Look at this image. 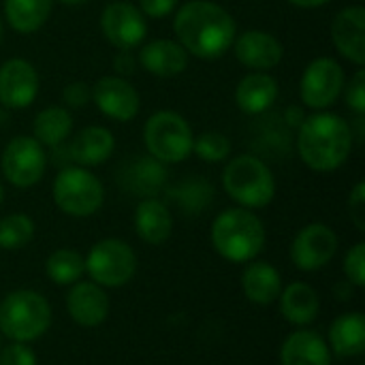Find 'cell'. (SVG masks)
Instances as JSON below:
<instances>
[{
	"label": "cell",
	"instance_id": "8d00e7d4",
	"mask_svg": "<svg viewBox=\"0 0 365 365\" xmlns=\"http://www.w3.org/2000/svg\"><path fill=\"white\" fill-rule=\"evenodd\" d=\"M92 98V88L86 81H73L68 86H64L62 90V101L73 107V109H81L90 103Z\"/></svg>",
	"mask_w": 365,
	"mask_h": 365
},
{
	"label": "cell",
	"instance_id": "e575fe53",
	"mask_svg": "<svg viewBox=\"0 0 365 365\" xmlns=\"http://www.w3.org/2000/svg\"><path fill=\"white\" fill-rule=\"evenodd\" d=\"M344 101L349 105V109H353L359 118L365 113V71L359 68L353 79L349 81V88H346V94H344Z\"/></svg>",
	"mask_w": 365,
	"mask_h": 365
},
{
	"label": "cell",
	"instance_id": "836d02e7",
	"mask_svg": "<svg viewBox=\"0 0 365 365\" xmlns=\"http://www.w3.org/2000/svg\"><path fill=\"white\" fill-rule=\"evenodd\" d=\"M0 365H38V359L30 344L11 342L0 349Z\"/></svg>",
	"mask_w": 365,
	"mask_h": 365
},
{
	"label": "cell",
	"instance_id": "d4e9b609",
	"mask_svg": "<svg viewBox=\"0 0 365 365\" xmlns=\"http://www.w3.org/2000/svg\"><path fill=\"white\" fill-rule=\"evenodd\" d=\"M115 150L113 133L105 126L81 128L71 143V158L79 167H96L109 160Z\"/></svg>",
	"mask_w": 365,
	"mask_h": 365
},
{
	"label": "cell",
	"instance_id": "b9f144b4",
	"mask_svg": "<svg viewBox=\"0 0 365 365\" xmlns=\"http://www.w3.org/2000/svg\"><path fill=\"white\" fill-rule=\"evenodd\" d=\"M2 201H4V186H2V182H0V205H2Z\"/></svg>",
	"mask_w": 365,
	"mask_h": 365
},
{
	"label": "cell",
	"instance_id": "f1b7e54d",
	"mask_svg": "<svg viewBox=\"0 0 365 365\" xmlns=\"http://www.w3.org/2000/svg\"><path fill=\"white\" fill-rule=\"evenodd\" d=\"M45 274L56 287H71L86 274L83 257L73 248H58L45 261Z\"/></svg>",
	"mask_w": 365,
	"mask_h": 365
},
{
	"label": "cell",
	"instance_id": "484cf974",
	"mask_svg": "<svg viewBox=\"0 0 365 365\" xmlns=\"http://www.w3.org/2000/svg\"><path fill=\"white\" fill-rule=\"evenodd\" d=\"M124 178H120V184L124 190H130L133 195H139L143 199L156 197L158 190H163L167 182V169L156 158H135L126 165L122 171Z\"/></svg>",
	"mask_w": 365,
	"mask_h": 365
},
{
	"label": "cell",
	"instance_id": "ee69618b",
	"mask_svg": "<svg viewBox=\"0 0 365 365\" xmlns=\"http://www.w3.org/2000/svg\"><path fill=\"white\" fill-rule=\"evenodd\" d=\"M0 349H2V336H0Z\"/></svg>",
	"mask_w": 365,
	"mask_h": 365
},
{
	"label": "cell",
	"instance_id": "f35d334b",
	"mask_svg": "<svg viewBox=\"0 0 365 365\" xmlns=\"http://www.w3.org/2000/svg\"><path fill=\"white\" fill-rule=\"evenodd\" d=\"M115 71L118 73H133L135 71V64H133V58H130V53L128 51H120V56H118V60H115Z\"/></svg>",
	"mask_w": 365,
	"mask_h": 365
},
{
	"label": "cell",
	"instance_id": "ab89813d",
	"mask_svg": "<svg viewBox=\"0 0 365 365\" xmlns=\"http://www.w3.org/2000/svg\"><path fill=\"white\" fill-rule=\"evenodd\" d=\"M291 2L293 6H299V9H319V6H325L329 0H287Z\"/></svg>",
	"mask_w": 365,
	"mask_h": 365
},
{
	"label": "cell",
	"instance_id": "d6986e66",
	"mask_svg": "<svg viewBox=\"0 0 365 365\" xmlns=\"http://www.w3.org/2000/svg\"><path fill=\"white\" fill-rule=\"evenodd\" d=\"M141 66L154 77H175L188 68V51L171 38H156L139 49Z\"/></svg>",
	"mask_w": 365,
	"mask_h": 365
},
{
	"label": "cell",
	"instance_id": "1f68e13d",
	"mask_svg": "<svg viewBox=\"0 0 365 365\" xmlns=\"http://www.w3.org/2000/svg\"><path fill=\"white\" fill-rule=\"evenodd\" d=\"M192 152L205 163H222L231 154V141L218 130H205L195 137Z\"/></svg>",
	"mask_w": 365,
	"mask_h": 365
},
{
	"label": "cell",
	"instance_id": "ffe728a7",
	"mask_svg": "<svg viewBox=\"0 0 365 365\" xmlns=\"http://www.w3.org/2000/svg\"><path fill=\"white\" fill-rule=\"evenodd\" d=\"M135 233L148 246L165 244L173 233V214L169 205L156 197L141 199L135 210Z\"/></svg>",
	"mask_w": 365,
	"mask_h": 365
},
{
	"label": "cell",
	"instance_id": "8992f818",
	"mask_svg": "<svg viewBox=\"0 0 365 365\" xmlns=\"http://www.w3.org/2000/svg\"><path fill=\"white\" fill-rule=\"evenodd\" d=\"M51 197L62 214L73 218H88L103 207L105 186L92 171L73 165L58 171L51 184Z\"/></svg>",
	"mask_w": 365,
	"mask_h": 365
},
{
	"label": "cell",
	"instance_id": "277c9868",
	"mask_svg": "<svg viewBox=\"0 0 365 365\" xmlns=\"http://www.w3.org/2000/svg\"><path fill=\"white\" fill-rule=\"evenodd\" d=\"M51 327V306L49 302L32 291L17 289L2 297L0 302V336L11 342L30 344L43 338Z\"/></svg>",
	"mask_w": 365,
	"mask_h": 365
},
{
	"label": "cell",
	"instance_id": "60d3db41",
	"mask_svg": "<svg viewBox=\"0 0 365 365\" xmlns=\"http://www.w3.org/2000/svg\"><path fill=\"white\" fill-rule=\"evenodd\" d=\"M58 2H62L66 6H79V4H86L88 0H58Z\"/></svg>",
	"mask_w": 365,
	"mask_h": 365
},
{
	"label": "cell",
	"instance_id": "9a60e30c",
	"mask_svg": "<svg viewBox=\"0 0 365 365\" xmlns=\"http://www.w3.org/2000/svg\"><path fill=\"white\" fill-rule=\"evenodd\" d=\"M109 295L107 289L98 287L92 280H79L68 287L66 293V312L71 321L79 327L92 329L107 321L109 317Z\"/></svg>",
	"mask_w": 365,
	"mask_h": 365
},
{
	"label": "cell",
	"instance_id": "d590c367",
	"mask_svg": "<svg viewBox=\"0 0 365 365\" xmlns=\"http://www.w3.org/2000/svg\"><path fill=\"white\" fill-rule=\"evenodd\" d=\"M349 216L357 231H365V184L357 182L349 195Z\"/></svg>",
	"mask_w": 365,
	"mask_h": 365
},
{
	"label": "cell",
	"instance_id": "4dcf8cb0",
	"mask_svg": "<svg viewBox=\"0 0 365 365\" xmlns=\"http://www.w3.org/2000/svg\"><path fill=\"white\" fill-rule=\"evenodd\" d=\"M34 237V220L28 214H9L0 218V248L21 250Z\"/></svg>",
	"mask_w": 365,
	"mask_h": 365
},
{
	"label": "cell",
	"instance_id": "5bb4252c",
	"mask_svg": "<svg viewBox=\"0 0 365 365\" xmlns=\"http://www.w3.org/2000/svg\"><path fill=\"white\" fill-rule=\"evenodd\" d=\"M38 73L32 62L11 58L0 66V105L6 109H26L36 101Z\"/></svg>",
	"mask_w": 365,
	"mask_h": 365
},
{
	"label": "cell",
	"instance_id": "5b68a950",
	"mask_svg": "<svg viewBox=\"0 0 365 365\" xmlns=\"http://www.w3.org/2000/svg\"><path fill=\"white\" fill-rule=\"evenodd\" d=\"M225 192L246 210L267 207L276 197V178L267 163L252 154H240L231 158L222 169Z\"/></svg>",
	"mask_w": 365,
	"mask_h": 365
},
{
	"label": "cell",
	"instance_id": "7bdbcfd3",
	"mask_svg": "<svg viewBox=\"0 0 365 365\" xmlns=\"http://www.w3.org/2000/svg\"><path fill=\"white\" fill-rule=\"evenodd\" d=\"M2 32H4V24H2V17H0V41H2Z\"/></svg>",
	"mask_w": 365,
	"mask_h": 365
},
{
	"label": "cell",
	"instance_id": "4fadbf2b",
	"mask_svg": "<svg viewBox=\"0 0 365 365\" xmlns=\"http://www.w3.org/2000/svg\"><path fill=\"white\" fill-rule=\"evenodd\" d=\"M92 101L103 115L115 122H130L141 109V96L120 75H105L92 88Z\"/></svg>",
	"mask_w": 365,
	"mask_h": 365
},
{
	"label": "cell",
	"instance_id": "6da1fadb",
	"mask_svg": "<svg viewBox=\"0 0 365 365\" xmlns=\"http://www.w3.org/2000/svg\"><path fill=\"white\" fill-rule=\"evenodd\" d=\"M178 43L201 60L222 58L237 36L233 15L212 0H190L182 4L173 17Z\"/></svg>",
	"mask_w": 365,
	"mask_h": 365
},
{
	"label": "cell",
	"instance_id": "4316f807",
	"mask_svg": "<svg viewBox=\"0 0 365 365\" xmlns=\"http://www.w3.org/2000/svg\"><path fill=\"white\" fill-rule=\"evenodd\" d=\"M56 0H4L6 24L19 34H32L45 26Z\"/></svg>",
	"mask_w": 365,
	"mask_h": 365
},
{
	"label": "cell",
	"instance_id": "ac0fdd59",
	"mask_svg": "<svg viewBox=\"0 0 365 365\" xmlns=\"http://www.w3.org/2000/svg\"><path fill=\"white\" fill-rule=\"evenodd\" d=\"M280 365H331L329 344L312 329H295L280 346Z\"/></svg>",
	"mask_w": 365,
	"mask_h": 365
},
{
	"label": "cell",
	"instance_id": "e0dca14e",
	"mask_svg": "<svg viewBox=\"0 0 365 365\" xmlns=\"http://www.w3.org/2000/svg\"><path fill=\"white\" fill-rule=\"evenodd\" d=\"M331 41L342 58L365 64V9L361 4L342 9L331 21Z\"/></svg>",
	"mask_w": 365,
	"mask_h": 365
},
{
	"label": "cell",
	"instance_id": "8fae6325",
	"mask_svg": "<svg viewBox=\"0 0 365 365\" xmlns=\"http://www.w3.org/2000/svg\"><path fill=\"white\" fill-rule=\"evenodd\" d=\"M338 248H340V240L331 227L323 222H310L293 237L289 257L299 272L312 274L327 267L336 257Z\"/></svg>",
	"mask_w": 365,
	"mask_h": 365
},
{
	"label": "cell",
	"instance_id": "83f0119b",
	"mask_svg": "<svg viewBox=\"0 0 365 365\" xmlns=\"http://www.w3.org/2000/svg\"><path fill=\"white\" fill-rule=\"evenodd\" d=\"M73 133V115L66 107H45L36 113L32 122V137L47 148L64 143Z\"/></svg>",
	"mask_w": 365,
	"mask_h": 365
},
{
	"label": "cell",
	"instance_id": "7c38bea8",
	"mask_svg": "<svg viewBox=\"0 0 365 365\" xmlns=\"http://www.w3.org/2000/svg\"><path fill=\"white\" fill-rule=\"evenodd\" d=\"M101 30L103 36L120 51H130L139 47L148 34V21L145 15L139 11V6L115 0L109 2L101 13Z\"/></svg>",
	"mask_w": 365,
	"mask_h": 365
},
{
	"label": "cell",
	"instance_id": "2e32d148",
	"mask_svg": "<svg viewBox=\"0 0 365 365\" xmlns=\"http://www.w3.org/2000/svg\"><path fill=\"white\" fill-rule=\"evenodd\" d=\"M233 53L240 64L250 71H269L276 68L284 58V45L272 32L265 30H246L235 36Z\"/></svg>",
	"mask_w": 365,
	"mask_h": 365
},
{
	"label": "cell",
	"instance_id": "603a6c76",
	"mask_svg": "<svg viewBox=\"0 0 365 365\" xmlns=\"http://www.w3.org/2000/svg\"><path fill=\"white\" fill-rule=\"evenodd\" d=\"M280 302V314L287 323L295 327H308L317 321L321 312V297L308 282H291L282 287V293L278 297Z\"/></svg>",
	"mask_w": 365,
	"mask_h": 365
},
{
	"label": "cell",
	"instance_id": "ba28073f",
	"mask_svg": "<svg viewBox=\"0 0 365 365\" xmlns=\"http://www.w3.org/2000/svg\"><path fill=\"white\" fill-rule=\"evenodd\" d=\"M86 274L103 289L126 287L137 274V255L124 240L107 237L96 242L83 257Z\"/></svg>",
	"mask_w": 365,
	"mask_h": 365
},
{
	"label": "cell",
	"instance_id": "74e56055",
	"mask_svg": "<svg viewBox=\"0 0 365 365\" xmlns=\"http://www.w3.org/2000/svg\"><path fill=\"white\" fill-rule=\"evenodd\" d=\"M178 6V0H139V11L150 19H163L171 15Z\"/></svg>",
	"mask_w": 365,
	"mask_h": 365
},
{
	"label": "cell",
	"instance_id": "52a82bcc",
	"mask_svg": "<svg viewBox=\"0 0 365 365\" xmlns=\"http://www.w3.org/2000/svg\"><path fill=\"white\" fill-rule=\"evenodd\" d=\"M143 141L152 158L163 165H175L190 158L195 133L184 115L163 109L148 118L143 126Z\"/></svg>",
	"mask_w": 365,
	"mask_h": 365
},
{
	"label": "cell",
	"instance_id": "d6a6232c",
	"mask_svg": "<svg viewBox=\"0 0 365 365\" xmlns=\"http://www.w3.org/2000/svg\"><path fill=\"white\" fill-rule=\"evenodd\" d=\"M342 272L346 276V282L353 284L355 289H364L365 287V244L357 242L353 248H349V252L344 255V263H342Z\"/></svg>",
	"mask_w": 365,
	"mask_h": 365
},
{
	"label": "cell",
	"instance_id": "cb8c5ba5",
	"mask_svg": "<svg viewBox=\"0 0 365 365\" xmlns=\"http://www.w3.org/2000/svg\"><path fill=\"white\" fill-rule=\"evenodd\" d=\"M329 351L338 357L353 359L365 353V317L361 312H344L334 319L327 334Z\"/></svg>",
	"mask_w": 365,
	"mask_h": 365
},
{
	"label": "cell",
	"instance_id": "f546056e",
	"mask_svg": "<svg viewBox=\"0 0 365 365\" xmlns=\"http://www.w3.org/2000/svg\"><path fill=\"white\" fill-rule=\"evenodd\" d=\"M169 199L178 203L186 214H201L214 201V186L203 178H188L169 190Z\"/></svg>",
	"mask_w": 365,
	"mask_h": 365
},
{
	"label": "cell",
	"instance_id": "44dd1931",
	"mask_svg": "<svg viewBox=\"0 0 365 365\" xmlns=\"http://www.w3.org/2000/svg\"><path fill=\"white\" fill-rule=\"evenodd\" d=\"M282 274L267 261H250L242 272V293L255 306H272L282 293Z\"/></svg>",
	"mask_w": 365,
	"mask_h": 365
},
{
	"label": "cell",
	"instance_id": "9c48e42d",
	"mask_svg": "<svg viewBox=\"0 0 365 365\" xmlns=\"http://www.w3.org/2000/svg\"><path fill=\"white\" fill-rule=\"evenodd\" d=\"M47 169V152L34 137H13L2 156L0 171L4 180L15 188H32L36 186Z\"/></svg>",
	"mask_w": 365,
	"mask_h": 365
},
{
	"label": "cell",
	"instance_id": "3957f363",
	"mask_svg": "<svg viewBox=\"0 0 365 365\" xmlns=\"http://www.w3.org/2000/svg\"><path fill=\"white\" fill-rule=\"evenodd\" d=\"M214 250L231 263H250L255 261L267 242L263 220L246 207L222 210L210 231Z\"/></svg>",
	"mask_w": 365,
	"mask_h": 365
},
{
	"label": "cell",
	"instance_id": "7402d4cb",
	"mask_svg": "<svg viewBox=\"0 0 365 365\" xmlns=\"http://www.w3.org/2000/svg\"><path fill=\"white\" fill-rule=\"evenodd\" d=\"M278 81L265 71H252L244 75L235 88V103L248 115H259L274 107L278 101Z\"/></svg>",
	"mask_w": 365,
	"mask_h": 365
},
{
	"label": "cell",
	"instance_id": "7a4b0ae2",
	"mask_svg": "<svg viewBox=\"0 0 365 365\" xmlns=\"http://www.w3.org/2000/svg\"><path fill=\"white\" fill-rule=\"evenodd\" d=\"M297 152L308 169L331 173L340 169L353 152V128L338 113H312L299 124Z\"/></svg>",
	"mask_w": 365,
	"mask_h": 365
},
{
	"label": "cell",
	"instance_id": "30bf717a",
	"mask_svg": "<svg viewBox=\"0 0 365 365\" xmlns=\"http://www.w3.org/2000/svg\"><path fill=\"white\" fill-rule=\"evenodd\" d=\"M344 83H346V75L338 60L327 56L314 58L306 66L299 81L302 103L310 109L323 111L340 98Z\"/></svg>",
	"mask_w": 365,
	"mask_h": 365
}]
</instances>
